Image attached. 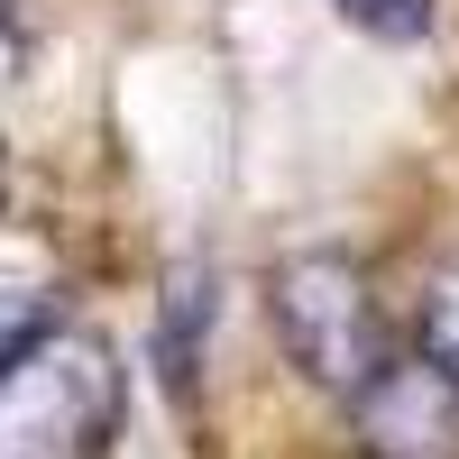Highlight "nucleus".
Listing matches in <instances>:
<instances>
[{"instance_id": "f257e3e1", "label": "nucleus", "mask_w": 459, "mask_h": 459, "mask_svg": "<svg viewBox=\"0 0 459 459\" xmlns=\"http://www.w3.org/2000/svg\"><path fill=\"white\" fill-rule=\"evenodd\" d=\"M120 423V368L92 331H47L0 368V459H92Z\"/></svg>"}, {"instance_id": "39448f33", "label": "nucleus", "mask_w": 459, "mask_h": 459, "mask_svg": "<svg viewBox=\"0 0 459 459\" xmlns=\"http://www.w3.org/2000/svg\"><path fill=\"white\" fill-rule=\"evenodd\" d=\"M423 359H441L450 377H459V257L432 276V294H423Z\"/></svg>"}, {"instance_id": "423d86ee", "label": "nucleus", "mask_w": 459, "mask_h": 459, "mask_svg": "<svg viewBox=\"0 0 459 459\" xmlns=\"http://www.w3.org/2000/svg\"><path fill=\"white\" fill-rule=\"evenodd\" d=\"M331 10L368 37H423L432 28V0H331Z\"/></svg>"}, {"instance_id": "0eeeda50", "label": "nucleus", "mask_w": 459, "mask_h": 459, "mask_svg": "<svg viewBox=\"0 0 459 459\" xmlns=\"http://www.w3.org/2000/svg\"><path fill=\"white\" fill-rule=\"evenodd\" d=\"M19 56H28V28H19V19H0V83L19 74Z\"/></svg>"}, {"instance_id": "6e6552de", "label": "nucleus", "mask_w": 459, "mask_h": 459, "mask_svg": "<svg viewBox=\"0 0 459 459\" xmlns=\"http://www.w3.org/2000/svg\"><path fill=\"white\" fill-rule=\"evenodd\" d=\"M0 19H19V28H28V0H0Z\"/></svg>"}, {"instance_id": "7ed1b4c3", "label": "nucleus", "mask_w": 459, "mask_h": 459, "mask_svg": "<svg viewBox=\"0 0 459 459\" xmlns=\"http://www.w3.org/2000/svg\"><path fill=\"white\" fill-rule=\"evenodd\" d=\"M350 423L368 459H459V377L441 359H377V377L350 395Z\"/></svg>"}, {"instance_id": "20e7f679", "label": "nucleus", "mask_w": 459, "mask_h": 459, "mask_svg": "<svg viewBox=\"0 0 459 459\" xmlns=\"http://www.w3.org/2000/svg\"><path fill=\"white\" fill-rule=\"evenodd\" d=\"M56 331V285L28 276V266H0V368H10L28 340Z\"/></svg>"}, {"instance_id": "f03ea898", "label": "nucleus", "mask_w": 459, "mask_h": 459, "mask_svg": "<svg viewBox=\"0 0 459 459\" xmlns=\"http://www.w3.org/2000/svg\"><path fill=\"white\" fill-rule=\"evenodd\" d=\"M266 313H276V340L285 359L313 377L322 395L350 404L377 359H386V322H377V294H368V266L350 248H294L276 257V276H266Z\"/></svg>"}]
</instances>
